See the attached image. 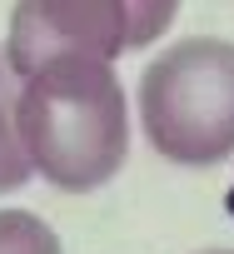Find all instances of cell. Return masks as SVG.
<instances>
[{"mask_svg":"<svg viewBox=\"0 0 234 254\" xmlns=\"http://www.w3.org/2000/svg\"><path fill=\"white\" fill-rule=\"evenodd\" d=\"M140 125L170 165H219L234 155V45L194 35L155 55L140 75Z\"/></svg>","mask_w":234,"mask_h":254,"instance_id":"2","label":"cell"},{"mask_svg":"<svg viewBox=\"0 0 234 254\" xmlns=\"http://www.w3.org/2000/svg\"><path fill=\"white\" fill-rule=\"evenodd\" d=\"M15 100H20V70L10 65L5 45H0V194L25 190L35 175L30 155L20 145V130H15Z\"/></svg>","mask_w":234,"mask_h":254,"instance_id":"4","label":"cell"},{"mask_svg":"<svg viewBox=\"0 0 234 254\" xmlns=\"http://www.w3.org/2000/svg\"><path fill=\"white\" fill-rule=\"evenodd\" d=\"M179 15V0H15L5 55L25 75L50 55H100L155 45Z\"/></svg>","mask_w":234,"mask_h":254,"instance_id":"3","label":"cell"},{"mask_svg":"<svg viewBox=\"0 0 234 254\" xmlns=\"http://www.w3.org/2000/svg\"><path fill=\"white\" fill-rule=\"evenodd\" d=\"M204 254H234V249H204Z\"/></svg>","mask_w":234,"mask_h":254,"instance_id":"6","label":"cell"},{"mask_svg":"<svg viewBox=\"0 0 234 254\" xmlns=\"http://www.w3.org/2000/svg\"><path fill=\"white\" fill-rule=\"evenodd\" d=\"M0 254H65L60 234L30 209H0Z\"/></svg>","mask_w":234,"mask_h":254,"instance_id":"5","label":"cell"},{"mask_svg":"<svg viewBox=\"0 0 234 254\" xmlns=\"http://www.w3.org/2000/svg\"><path fill=\"white\" fill-rule=\"evenodd\" d=\"M15 130L30 170L55 190L85 194L110 185L130 155L125 85L100 55H50L20 75Z\"/></svg>","mask_w":234,"mask_h":254,"instance_id":"1","label":"cell"}]
</instances>
